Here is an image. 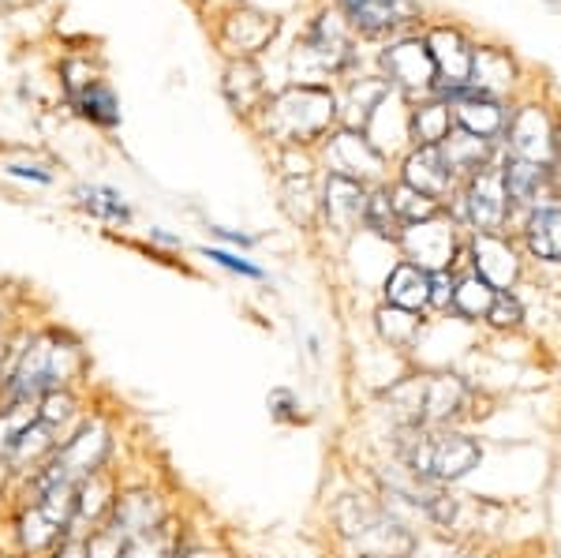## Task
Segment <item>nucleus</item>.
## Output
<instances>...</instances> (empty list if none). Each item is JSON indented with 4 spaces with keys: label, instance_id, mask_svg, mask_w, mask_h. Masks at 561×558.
Masks as SVG:
<instances>
[{
    "label": "nucleus",
    "instance_id": "f03ea898",
    "mask_svg": "<svg viewBox=\"0 0 561 558\" xmlns=\"http://www.w3.org/2000/svg\"><path fill=\"white\" fill-rule=\"evenodd\" d=\"M468 386L457 375H412L386 394V405L401 428H442L465 412Z\"/></svg>",
    "mask_w": 561,
    "mask_h": 558
},
{
    "label": "nucleus",
    "instance_id": "5701e85b",
    "mask_svg": "<svg viewBox=\"0 0 561 558\" xmlns=\"http://www.w3.org/2000/svg\"><path fill=\"white\" fill-rule=\"evenodd\" d=\"M494 296L497 293L483 282V277L468 274V277H460V282L454 285V308L465 315V319H486V311H491Z\"/></svg>",
    "mask_w": 561,
    "mask_h": 558
},
{
    "label": "nucleus",
    "instance_id": "393cba45",
    "mask_svg": "<svg viewBox=\"0 0 561 558\" xmlns=\"http://www.w3.org/2000/svg\"><path fill=\"white\" fill-rule=\"evenodd\" d=\"M547 166H531V161H513L510 169H505V192H510V200L517 203H536L542 184H547Z\"/></svg>",
    "mask_w": 561,
    "mask_h": 558
},
{
    "label": "nucleus",
    "instance_id": "a19ab883",
    "mask_svg": "<svg viewBox=\"0 0 561 558\" xmlns=\"http://www.w3.org/2000/svg\"><path fill=\"white\" fill-rule=\"evenodd\" d=\"M8 173H15V176H31V180H42V184H45V180H49V173H42V169H31V166H12V169H8Z\"/></svg>",
    "mask_w": 561,
    "mask_h": 558
},
{
    "label": "nucleus",
    "instance_id": "f704fd0d",
    "mask_svg": "<svg viewBox=\"0 0 561 558\" xmlns=\"http://www.w3.org/2000/svg\"><path fill=\"white\" fill-rule=\"evenodd\" d=\"M486 319H491L497 330H510V327H517V322L524 319V308H520L517 296L497 293V296H494V304H491V311H486Z\"/></svg>",
    "mask_w": 561,
    "mask_h": 558
},
{
    "label": "nucleus",
    "instance_id": "cd10ccee",
    "mask_svg": "<svg viewBox=\"0 0 561 558\" xmlns=\"http://www.w3.org/2000/svg\"><path fill=\"white\" fill-rule=\"evenodd\" d=\"M76 105H79V113L90 116L94 124H105V128H113V124L121 121V110H116L113 90L94 83V79L83 87V94H76Z\"/></svg>",
    "mask_w": 561,
    "mask_h": 558
},
{
    "label": "nucleus",
    "instance_id": "7ed1b4c3",
    "mask_svg": "<svg viewBox=\"0 0 561 558\" xmlns=\"http://www.w3.org/2000/svg\"><path fill=\"white\" fill-rule=\"evenodd\" d=\"M333 517H337L341 536L356 547L359 558H409L415 551V536L386 506L370 499L348 494L337 502Z\"/></svg>",
    "mask_w": 561,
    "mask_h": 558
},
{
    "label": "nucleus",
    "instance_id": "6ab92c4d",
    "mask_svg": "<svg viewBox=\"0 0 561 558\" xmlns=\"http://www.w3.org/2000/svg\"><path fill=\"white\" fill-rule=\"evenodd\" d=\"M274 34H277V20L255 12L232 15L229 26H225V42L232 45V53H259Z\"/></svg>",
    "mask_w": 561,
    "mask_h": 558
},
{
    "label": "nucleus",
    "instance_id": "ddd939ff",
    "mask_svg": "<svg viewBox=\"0 0 561 558\" xmlns=\"http://www.w3.org/2000/svg\"><path fill=\"white\" fill-rule=\"evenodd\" d=\"M404 184H409L412 192H420L438 203L442 195L454 187V173H449V166L438 147H420L409 161H404Z\"/></svg>",
    "mask_w": 561,
    "mask_h": 558
},
{
    "label": "nucleus",
    "instance_id": "ea45409f",
    "mask_svg": "<svg viewBox=\"0 0 561 558\" xmlns=\"http://www.w3.org/2000/svg\"><path fill=\"white\" fill-rule=\"evenodd\" d=\"M8 375H12V353H8V341L0 334V390H4Z\"/></svg>",
    "mask_w": 561,
    "mask_h": 558
},
{
    "label": "nucleus",
    "instance_id": "dca6fc26",
    "mask_svg": "<svg viewBox=\"0 0 561 558\" xmlns=\"http://www.w3.org/2000/svg\"><path fill=\"white\" fill-rule=\"evenodd\" d=\"M386 300L389 308H404V311H420L431 304V274L420 270L415 263H401L389 270L386 277Z\"/></svg>",
    "mask_w": 561,
    "mask_h": 558
},
{
    "label": "nucleus",
    "instance_id": "4468645a",
    "mask_svg": "<svg viewBox=\"0 0 561 558\" xmlns=\"http://www.w3.org/2000/svg\"><path fill=\"white\" fill-rule=\"evenodd\" d=\"M427 49L434 57V68L446 76V87L442 90H454V87L468 83V76H472V49H468L457 31H434Z\"/></svg>",
    "mask_w": 561,
    "mask_h": 558
},
{
    "label": "nucleus",
    "instance_id": "39448f33",
    "mask_svg": "<svg viewBox=\"0 0 561 558\" xmlns=\"http://www.w3.org/2000/svg\"><path fill=\"white\" fill-rule=\"evenodd\" d=\"M337 102L322 87H293L277 94L266 110V132L280 143H311L330 128Z\"/></svg>",
    "mask_w": 561,
    "mask_h": 558
},
{
    "label": "nucleus",
    "instance_id": "c756f323",
    "mask_svg": "<svg viewBox=\"0 0 561 558\" xmlns=\"http://www.w3.org/2000/svg\"><path fill=\"white\" fill-rule=\"evenodd\" d=\"M364 225H367V229H375L378 237H386V240H401V218H397L393 203H389V192L367 195Z\"/></svg>",
    "mask_w": 561,
    "mask_h": 558
},
{
    "label": "nucleus",
    "instance_id": "72a5a7b5",
    "mask_svg": "<svg viewBox=\"0 0 561 558\" xmlns=\"http://www.w3.org/2000/svg\"><path fill=\"white\" fill-rule=\"evenodd\" d=\"M76 417V401H71L68 390H53L42 398V409H38V420L49 431H57L60 424H68V420Z\"/></svg>",
    "mask_w": 561,
    "mask_h": 558
},
{
    "label": "nucleus",
    "instance_id": "4c0bfd02",
    "mask_svg": "<svg viewBox=\"0 0 561 558\" xmlns=\"http://www.w3.org/2000/svg\"><path fill=\"white\" fill-rule=\"evenodd\" d=\"M409 558H472L465 551H457V547H446V544H431V547H420L415 544V551Z\"/></svg>",
    "mask_w": 561,
    "mask_h": 558
},
{
    "label": "nucleus",
    "instance_id": "6e6552de",
    "mask_svg": "<svg viewBox=\"0 0 561 558\" xmlns=\"http://www.w3.org/2000/svg\"><path fill=\"white\" fill-rule=\"evenodd\" d=\"M510 150L513 161H531V166H550L554 155V132L542 110H520L510 124Z\"/></svg>",
    "mask_w": 561,
    "mask_h": 558
},
{
    "label": "nucleus",
    "instance_id": "20e7f679",
    "mask_svg": "<svg viewBox=\"0 0 561 558\" xmlns=\"http://www.w3.org/2000/svg\"><path fill=\"white\" fill-rule=\"evenodd\" d=\"M404 435L409 439L401 443V465H409L412 472L427 476L434 483L465 480L479 465V457H483L476 439L460 435V431L404 428Z\"/></svg>",
    "mask_w": 561,
    "mask_h": 558
},
{
    "label": "nucleus",
    "instance_id": "423d86ee",
    "mask_svg": "<svg viewBox=\"0 0 561 558\" xmlns=\"http://www.w3.org/2000/svg\"><path fill=\"white\" fill-rule=\"evenodd\" d=\"M465 210L479 232H497L510 214V192H505V169L497 166H483L472 173V184H468L465 195Z\"/></svg>",
    "mask_w": 561,
    "mask_h": 558
},
{
    "label": "nucleus",
    "instance_id": "4be33fe9",
    "mask_svg": "<svg viewBox=\"0 0 561 558\" xmlns=\"http://www.w3.org/2000/svg\"><path fill=\"white\" fill-rule=\"evenodd\" d=\"M513 79V65L494 49H479L472 53V76L468 83H476L479 94H494V90H505Z\"/></svg>",
    "mask_w": 561,
    "mask_h": 558
},
{
    "label": "nucleus",
    "instance_id": "e433bc0d",
    "mask_svg": "<svg viewBox=\"0 0 561 558\" xmlns=\"http://www.w3.org/2000/svg\"><path fill=\"white\" fill-rule=\"evenodd\" d=\"M454 277H449V270H438V274H431V304L434 308H449L454 304Z\"/></svg>",
    "mask_w": 561,
    "mask_h": 558
},
{
    "label": "nucleus",
    "instance_id": "9d476101",
    "mask_svg": "<svg viewBox=\"0 0 561 558\" xmlns=\"http://www.w3.org/2000/svg\"><path fill=\"white\" fill-rule=\"evenodd\" d=\"M330 166L337 176H348V180H359L364 184L367 176H378L382 173V155L367 143V135H356V132H341L333 135L330 143Z\"/></svg>",
    "mask_w": 561,
    "mask_h": 558
},
{
    "label": "nucleus",
    "instance_id": "473e14b6",
    "mask_svg": "<svg viewBox=\"0 0 561 558\" xmlns=\"http://www.w3.org/2000/svg\"><path fill=\"white\" fill-rule=\"evenodd\" d=\"M83 206L94 214H102V218L108 221H128V206L121 203V195L108 192V187H83Z\"/></svg>",
    "mask_w": 561,
    "mask_h": 558
},
{
    "label": "nucleus",
    "instance_id": "bb28decb",
    "mask_svg": "<svg viewBox=\"0 0 561 558\" xmlns=\"http://www.w3.org/2000/svg\"><path fill=\"white\" fill-rule=\"evenodd\" d=\"M121 558H176V539L169 533L165 521H161V525L150 528V533L124 539Z\"/></svg>",
    "mask_w": 561,
    "mask_h": 558
},
{
    "label": "nucleus",
    "instance_id": "7c9ffc66",
    "mask_svg": "<svg viewBox=\"0 0 561 558\" xmlns=\"http://www.w3.org/2000/svg\"><path fill=\"white\" fill-rule=\"evenodd\" d=\"M389 203H393L397 218H401L404 225L431 221V218H434V210H438V203L427 200V195H420V192H412L409 184H401V187H397V192L389 195Z\"/></svg>",
    "mask_w": 561,
    "mask_h": 558
},
{
    "label": "nucleus",
    "instance_id": "58836bf2",
    "mask_svg": "<svg viewBox=\"0 0 561 558\" xmlns=\"http://www.w3.org/2000/svg\"><path fill=\"white\" fill-rule=\"evenodd\" d=\"M57 558H87V539H79V536H68L65 544H60Z\"/></svg>",
    "mask_w": 561,
    "mask_h": 558
},
{
    "label": "nucleus",
    "instance_id": "c85d7f7f",
    "mask_svg": "<svg viewBox=\"0 0 561 558\" xmlns=\"http://www.w3.org/2000/svg\"><path fill=\"white\" fill-rule=\"evenodd\" d=\"M412 135L420 147H438L449 135V110L446 105H420L412 113Z\"/></svg>",
    "mask_w": 561,
    "mask_h": 558
},
{
    "label": "nucleus",
    "instance_id": "2eb2a0df",
    "mask_svg": "<svg viewBox=\"0 0 561 558\" xmlns=\"http://www.w3.org/2000/svg\"><path fill=\"white\" fill-rule=\"evenodd\" d=\"M325 218H330L337 229H352L356 221H364V210H367V192L359 180H348V176H337L333 173L325 180Z\"/></svg>",
    "mask_w": 561,
    "mask_h": 558
},
{
    "label": "nucleus",
    "instance_id": "f3484780",
    "mask_svg": "<svg viewBox=\"0 0 561 558\" xmlns=\"http://www.w3.org/2000/svg\"><path fill=\"white\" fill-rule=\"evenodd\" d=\"M341 8L348 12L352 26H359V31H367V34L386 31V26L412 15L409 0H341Z\"/></svg>",
    "mask_w": 561,
    "mask_h": 558
},
{
    "label": "nucleus",
    "instance_id": "412c9836",
    "mask_svg": "<svg viewBox=\"0 0 561 558\" xmlns=\"http://www.w3.org/2000/svg\"><path fill=\"white\" fill-rule=\"evenodd\" d=\"M345 53H348V42L341 38L337 31L330 26V20H319L307 31V38H304V60H314V68L325 71V68H337L341 60H345Z\"/></svg>",
    "mask_w": 561,
    "mask_h": 558
},
{
    "label": "nucleus",
    "instance_id": "aec40b11",
    "mask_svg": "<svg viewBox=\"0 0 561 558\" xmlns=\"http://www.w3.org/2000/svg\"><path fill=\"white\" fill-rule=\"evenodd\" d=\"M442 158H446L449 173H476V169L486 166V139H479L472 132H449L446 139L438 143Z\"/></svg>",
    "mask_w": 561,
    "mask_h": 558
},
{
    "label": "nucleus",
    "instance_id": "a878e982",
    "mask_svg": "<svg viewBox=\"0 0 561 558\" xmlns=\"http://www.w3.org/2000/svg\"><path fill=\"white\" fill-rule=\"evenodd\" d=\"M38 420V409L34 405H4L0 409V462L8 465V457H12V449L20 446L23 431Z\"/></svg>",
    "mask_w": 561,
    "mask_h": 558
},
{
    "label": "nucleus",
    "instance_id": "f8f14e48",
    "mask_svg": "<svg viewBox=\"0 0 561 558\" xmlns=\"http://www.w3.org/2000/svg\"><path fill=\"white\" fill-rule=\"evenodd\" d=\"M472 255H476V274L483 277L486 285L497 293V289H510L513 277H517V255L513 248L505 244L497 232H479L476 244H472Z\"/></svg>",
    "mask_w": 561,
    "mask_h": 558
},
{
    "label": "nucleus",
    "instance_id": "c9c22d12",
    "mask_svg": "<svg viewBox=\"0 0 561 558\" xmlns=\"http://www.w3.org/2000/svg\"><path fill=\"white\" fill-rule=\"evenodd\" d=\"M203 255L214 259V263H221V266H229V270H237V274H243V277H262V270L255 263H248V259H240V255H229V251H221V248H206Z\"/></svg>",
    "mask_w": 561,
    "mask_h": 558
},
{
    "label": "nucleus",
    "instance_id": "79ce46f5",
    "mask_svg": "<svg viewBox=\"0 0 561 558\" xmlns=\"http://www.w3.org/2000/svg\"><path fill=\"white\" fill-rule=\"evenodd\" d=\"M187 558H214V555H206V551H195V555H187Z\"/></svg>",
    "mask_w": 561,
    "mask_h": 558
},
{
    "label": "nucleus",
    "instance_id": "0eeeda50",
    "mask_svg": "<svg viewBox=\"0 0 561 558\" xmlns=\"http://www.w3.org/2000/svg\"><path fill=\"white\" fill-rule=\"evenodd\" d=\"M401 244L409 251V259L427 274H438V270L454 266V251H457V237L454 225L446 221H415L409 229H401Z\"/></svg>",
    "mask_w": 561,
    "mask_h": 558
},
{
    "label": "nucleus",
    "instance_id": "a211bd4d",
    "mask_svg": "<svg viewBox=\"0 0 561 558\" xmlns=\"http://www.w3.org/2000/svg\"><path fill=\"white\" fill-rule=\"evenodd\" d=\"M528 251L547 263H561V206H539L528 218Z\"/></svg>",
    "mask_w": 561,
    "mask_h": 558
},
{
    "label": "nucleus",
    "instance_id": "1a4fd4ad",
    "mask_svg": "<svg viewBox=\"0 0 561 558\" xmlns=\"http://www.w3.org/2000/svg\"><path fill=\"white\" fill-rule=\"evenodd\" d=\"M161 525V502L158 494L150 491H131L124 499H113V510L105 517V528L121 539H131L139 533H150V528Z\"/></svg>",
    "mask_w": 561,
    "mask_h": 558
},
{
    "label": "nucleus",
    "instance_id": "2f4dec72",
    "mask_svg": "<svg viewBox=\"0 0 561 558\" xmlns=\"http://www.w3.org/2000/svg\"><path fill=\"white\" fill-rule=\"evenodd\" d=\"M378 327H382V334L393 341V345H409L415 338V330H420V319H415V311H404V308H382L378 311Z\"/></svg>",
    "mask_w": 561,
    "mask_h": 558
},
{
    "label": "nucleus",
    "instance_id": "9b49d317",
    "mask_svg": "<svg viewBox=\"0 0 561 558\" xmlns=\"http://www.w3.org/2000/svg\"><path fill=\"white\" fill-rule=\"evenodd\" d=\"M382 60H386L389 79L401 87H412V90L434 87V76H438L427 42H401V45H393Z\"/></svg>",
    "mask_w": 561,
    "mask_h": 558
},
{
    "label": "nucleus",
    "instance_id": "b1692460",
    "mask_svg": "<svg viewBox=\"0 0 561 558\" xmlns=\"http://www.w3.org/2000/svg\"><path fill=\"white\" fill-rule=\"evenodd\" d=\"M460 128L486 139V135H497L502 132V110L483 94H472L460 102Z\"/></svg>",
    "mask_w": 561,
    "mask_h": 558
},
{
    "label": "nucleus",
    "instance_id": "f257e3e1",
    "mask_svg": "<svg viewBox=\"0 0 561 558\" xmlns=\"http://www.w3.org/2000/svg\"><path fill=\"white\" fill-rule=\"evenodd\" d=\"M79 367V349L60 341L57 334L34 338L12 367L4 390H0V405H38L45 394L60 390L71 372Z\"/></svg>",
    "mask_w": 561,
    "mask_h": 558
}]
</instances>
